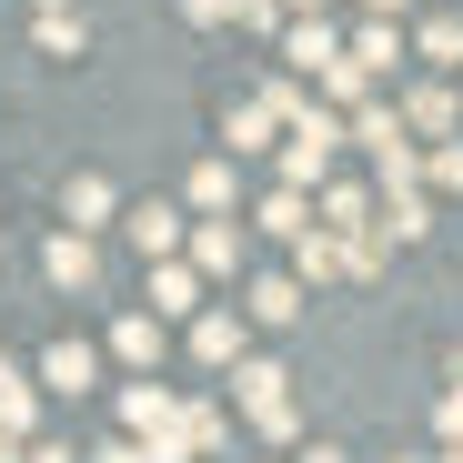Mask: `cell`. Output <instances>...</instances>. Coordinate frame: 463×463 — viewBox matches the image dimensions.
<instances>
[{"instance_id": "2", "label": "cell", "mask_w": 463, "mask_h": 463, "mask_svg": "<svg viewBox=\"0 0 463 463\" xmlns=\"http://www.w3.org/2000/svg\"><path fill=\"white\" fill-rule=\"evenodd\" d=\"M41 262H51L61 292H91V282H101V252L81 242V232H51V252H41Z\"/></svg>"}, {"instance_id": "18", "label": "cell", "mask_w": 463, "mask_h": 463, "mask_svg": "<svg viewBox=\"0 0 463 463\" xmlns=\"http://www.w3.org/2000/svg\"><path fill=\"white\" fill-rule=\"evenodd\" d=\"M101 463H141V453H131V443H111V453H101Z\"/></svg>"}, {"instance_id": "5", "label": "cell", "mask_w": 463, "mask_h": 463, "mask_svg": "<svg viewBox=\"0 0 463 463\" xmlns=\"http://www.w3.org/2000/svg\"><path fill=\"white\" fill-rule=\"evenodd\" d=\"M61 212H71V232L91 242V222H111V182H91V172H81V182L61 192Z\"/></svg>"}, {"instance_id": "4", "label": "cell", "mask_w": 463, "mask_h": 463, "mask_svg": "<svg viewBox=\"0 0 463 463\" xmlns=\"http://www.w3.org/2000/svg\"><path fill=\"white\" fill-rule=\"evenodd\" d=\"M121 232H131L141 252H172V242H182V212H172V202H141V212H131Z\"/></svg>"}, {"instance_id": "7", "label": "cell", "mask_w": 463, "mask_h": 463, "mask_svg": "<svg viewBox=\"0 0 463 463\" xmlns=\"http://www.w3.org/2000/svg\"><path fill=\"white\" fill-rule=\"evenodd\" d=\"M192 353H202V363H232V353H242V323H232V313H202V323H192Z\"/></svg>"}, {"instance_id": "13", "label": "cell", "mask_w": 463, "mask_h": 463, "mask_svg": "<svg viewBox=\"0 0 463 463\" xmlns=\"http://www.w3.org/2000/svg\"><path fill=\"white\" fill-rule=\"evenodd\" d=\"M192 202L222 212V202H232V162H202V172H192Z\"/></svg>"}, {"instance_id": "6", "label": "cell", "mask_w": 463, "mask_h": 463, "mask_svg": "<svg viewBox=\"0 0 463 463\" xmlns=\"http://www.w3.org/2000/svg\"><path fill=\"white\" fill-rule=\"evenodd\" d=\"M282 61H302V71H333L343 51H333V31H323V21H302V31H282Z\"/></svg>"}, {"instance_id": "15", "label": "cell", "mask_w": 463, "mask_h": 463, "mask_svg": "<svg viewBox=\"0 0 463 463\" xmlns=\"http://www.w3.org/2000/svg\"><path fill=\"white\" fill-rule=\"evenodd\" d=\"M423 51H433V61H463V11H453V21H433V31H423Z\"/></svg>"}, {"instance_id": "16", "label": "cell", "mask_w": 463, "mask_h": 463, "mask_svg": "<svg viewBox=\"0 0 463 463\" xmlns=\"http://www.w3.org/2000/svg\"><path fill=\"white\" fill-rule=\"evenodd\" d=\"M31 463H71V453H61V443H31Z\"/></svg>"}, {"instance_id": "21", "label": "cell", "mask_w": 463, "mask_h": 463, "mask_svg": "<svg viewBox=\"0 0 463 463\" xmlns=\"http://www.w3.org/2000/svg\"><path fill=\"white\" fill-rule=\"evenodd\" d=\"M292 11H323V0H292Z\"/></svg>"}, {"instance_id": "11", "label": "cell", "mask_w": 463, "mask_h": 463, "mask_svg": "<svg viewBox=\"0 0 463 463\" xmlns=\"http://www.w3.org/2000/svg\"><path fill=\"white\" fill-rule=\"evenodd\" d=\"M121 423H172V393H151V383H131V393H121Z\"/></svg>"}, {"instance_id": "9", "label": "cell", "mask_w": 463, "mask_h": 463, "mask_svg": "<svg viewBox=\"0 0 463 463\" xmlns=\"http://www.w3.org/2000/svg\"><path fill=\"white\" fill-rule=\"evenodd\" d=\"M292 313H302V292H292L282 272H272V282H252V323H292Z\"/></svg>"}, {"instance_id": "10", "label": "cell", "mask_w": 463, "mask_h": 463, "mask_svg": "<svg viewBox=\"0 0 463 463\" xmlns=\"http://www.w3.org/2000/svg\"><path fill=\"white\" fill-rule=\"evenodd\" d=\"M111 343H121V363H151V353H162V323H151V313H131Z\"/></svg>"}, {"instance_id": "14", "label": "cell", "mask_w": 463, "mask_h": 463, "mask_svg": "<svg viewBox=\"0 0 463 463\" xmlns=\"http://www.w3.org/2000/svg\"><path fill=\"white\" fill-rule=\"evenodd\" d=\"M262 222L282 232V242H302V232H313V222H302V202H292V192H282V202H262Z\"/></svg>"}, {"instance_id": "22", "label": "cell", "mask_w": 463, "mask_h": 463, "mask_svg": "<svg viewBox=\"0 0 463 463\" xmlns=\"http://www.w3.org/2000/svg\"><path fill=\"white\" fill-rule=\"evenodd\" d=\"M51 11H61V0H41V21H51Z\"/></svg>"}, {"instance_id": "1", "label": "cell", "mask_w": 463, "mask_h": 463, "mask_svg": "<svg viewBox=\"0 0 463 463\" xmlns=\"http://www.w3.org/2000/svg\"><path fill=\"white\" fill-rule=\"evenodd\" d=\"M333 141H343V121H333V111H292V151H282V182H323Z\"/></svg>"}, {"instance_id": "17", "label": "cell", "mask_w": 463, "mask_h": 463, "mask_svg": "<svg viewBox=\"0 0 463 463\" xmlns=\"http://www.w3.org/2000/svg\"><path fill=\"white\" fill-rule=\"evenodd\" d=\"M302 463H343V453H333V443H313V453H302Z\"/></svg>"}, {"instance_id": "20", "label": "cell", "mask_w": 463, "mask_h": 463, "mask_svg": "<svg viewBox=\"0 0 463 463\" xmlns=\"http://www.w3.org/2000/svg\"><path fill=\"white\" fill-rule=\"evenodd\" d=\"M363 11H403V0H363Z\"/></svg>"}, {"instance_id": "23", "label": "cell", "mask_w": 463, "mask_h": 463, "mask_svg": "<svg viewBox=\"0 0 463 463\" xmlns=\"http://www.w3.org/2000/svg\"><path fill=\"white\" fill-rule=\"evenodd\" d=\"M433 463H463V453H433Z\"/></svg>"}, {"instance_id": "3", "label": "cell", "mask_w": 463, "mask_h": 463, "mask_svg": "<svg viewBox=\"0 0 463 463\" xmlns=\"http://www.w3.org/2000/svg\"><path fill=\"white\" fill-rule=\"evenodd\" d=\"M91 373H101V363H91V343H51V353H41V383H51V393H81Z\"/></svg>"}, {"instance_id": "12", "label": "cell", "mask_w": 463, "mask_h": 463, "mask_svg": "<svg viewBox=\"0 0 463 463\" xmlns=\"http://www.w3.org/2000/svg\"><path fill=\"white\" fill-rule=\"evenodd\" d=\"M393 61H403L393 31H363V41H353V71H393Z\"/></svg>"}, {"instance_id": "19", "label": "cell", "mask_w": 463, "mask_h": 463, "mask_svg": "<svg viewBox=\"0 0 463 463\" xmlns=\"http://www.w3.org/2000/svg\"><path fill=\"white\" fill-rule=\"evenodd\" d=\"M0 463H21V443H11V433H0Z\"/></svg>"}, {"instance_id": "8", "label": "cell", "mask_w": 463, "mask_h": 463, "mask_svg": "<svg viewBox=\"0 0 463 463\" xmlns=\"http://www.w3.org/2000/svg\"><path fill=\"white\" fill-rule=\"evenodd\" d=\"M192 252H202V272H232V262H242V232H232V222H202Z\"/></svg>"}]
</instances>
